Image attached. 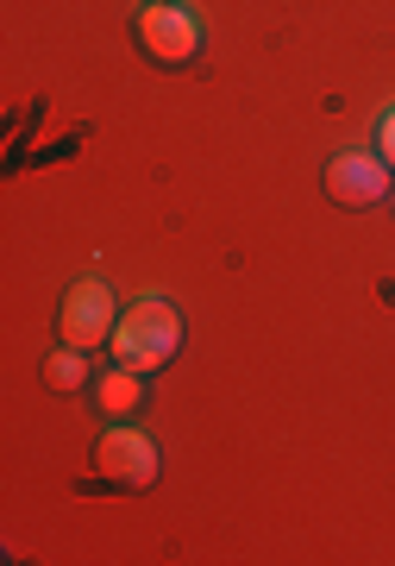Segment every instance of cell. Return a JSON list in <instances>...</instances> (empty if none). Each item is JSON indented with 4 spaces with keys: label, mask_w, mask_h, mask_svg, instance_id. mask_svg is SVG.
Masks as SVG:
<instances>
[{
    "label": "cell",
    "mask_w": 395,
    "mask_h": 566,
    "mask_svg": "<svg viewBox=\"0 0 395 566\" xmlns=\"http://www.w3.org/2000/svg\"><path fill=\"white\" fill-rule=\"evenodd\" d=\"M114 290L107 283H76L70 296H63V308H57V334H63V346H82V353H95L107 334H114Z\"/></svg>",
    "instance_id": "277c9868"
},
{
    "label": "cell",
    "mask_w": 395,
    "mask_h": 566,
    "mask_svg": "<svg viewBox=\"0 0 395 566\" xmlns=\"http://www.w3.org/2000/svg\"><path fill=\"white\" fill-rule=\"evenodd\" d=\"M95 409L100 416H114V422H132V416L145 409V371L114 365L107 378H95Z\"/></svg>",
    "instance_id": "8992f818"
},
{
    "label": "cell",
    "mask_w": 395,
    "mask_h": 566,
    "mask_svg": "<svg viewBox=\"0 0 395 566\" xmlns=\"http://www.w3.org/2000/svg\"><path fill=\"white\" fill-rule=\"evenodd\" d=\"M44 385L57 390V397H76V390H88V353H82V346H63V353H51V365H44Z\"/></svg>",
    "instance_id": "52a82bcc"
},
{
    "label": "cell",
    "mask_w": 395,
    "mask_h": 566,
    "mask_svg": "<svg viewBox=\"0 0 395 566\" xmlns=\"http://www.w3.org/2000/svg\"><path fill=\"white\" fill-rule=\"evenodd\" d=\"M389 196V164L376 158V151H339L327 164V202L339 208H376Z\"/></svg>",
    "instance_id": "5b68a950"
},
{
    "label": "cell",
    "mask_w": 395,
    "mask_h": 566,
    "mask_svg": "<svg viewBox=\"0 0 395 566\" xmlns=\"http://www.w3.org/2000/svg\"><path fill=\"white\" fill-rule=\"evenodd\" d=\"M95 472H100V485H114V491H145V485H158V447L145 441L139 428H114L95 447Z\"/></svg>",
    "instance_id": "3957f363"
},
{
    "label": "cell",
    "mask_w": 395,
    "mask_h": 566,
    "mask_svg": "<svg viewBox=\"0 0 395 566\" xmlns=\"http://www.w3.org/2000/svg\"><path fill=\"white\" fill-rule=\"evenodd\" d=\"M139 44L158 70H189V63L201 57L207 32H201V20L189 7H177V0H145L139 7Z\"/></svg>",
    "instance_id": "7a4b0ae2"
},
{
    "label": "cell",
    "mask_w": 395,
    "mask_h": 566,
    "mask_svg": "<svg viewBox=\"0 0 395 566\" xmlns=\"http://www.w3.org/2000/svg\"><path fill=\"white\" fill-rule=\"evenodd\" d=\"M177 346H182V315L163 303V296L132 303L126 315H119V327H114V359L132 365V371H145V378L177 359Z\"/></svg>",
    "instance_id": "6da1fadb"
},
{
    "label": "cell",
    "mask_w": 395,
    "mask_h": 566,
    "mask_svg": "<svg viewBox=\"0 0 395 566\" xmlns=\"http://www.w3.org/2000/svg\"><path fill=\"white\" fill-rule=\"evenodd\" d=\"M376 158L389 164V177H395V107L376 120Z\"/></svg>",
    "instance_id": "ba28073f"
}]
</instances>
